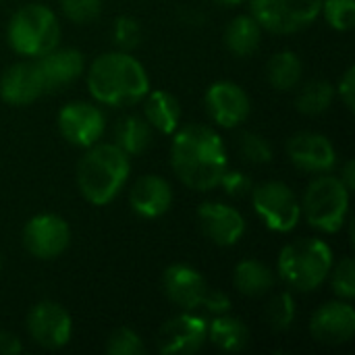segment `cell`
Here are the masks:
<instances>
[{
	"label": "cell",
	"mask_w": 355,
	"mask_h": 355,
	"mask_svg": "<svg viewBox=\"0 0 355 355\" xmlns=\"http://www.w3.org/2000/svg\"><path fill=\"white\" fill-rule=\"evenodd\" d=\"M152 125L137 114L125 116L116 123L114 127V144L127 154V156H137L148 150L152 144Z\"/></svg>",
	"instance_id": "cell-23"
},
{
	"label": "cell",
	"mask_w": 355,
	"mask_h": 355,
	"mask_svg": "<svg viewBox=\"0 0 355 355\" xmlns=\"http://www.w3.org/2000/svg\"><path fill=\"white\" fill-rule=\"evenodd\" d=\"M206 108L214 123L233 129L250 116V98L233 81H216L206 92Z\"/></svg>",
	"instance_id": "cell-13"
},
{
	"label": "cell",
	"mask_w": 355,
	"mask_h": 355,
	"mask_svg": "<svg viewBox=\"0 0 355 355\" xmlns=\"http://www.w3.org/2000/svg\"><path fill=\"white\" fill-rule=\"evenodd\" d=\"M260 35H262L260 23L250 15H239L229 23V27L225 31V44L233 54L250 56L258 50Z\"/></svg>",
	"instance_id": "cell-24"
},
{
	"label": "cell",
	"mask_w": 355,
	"mask_h": 355,
	"mask_svg": "<svg viewBox=\"0 0 355 355\" xmlns=\"http://www.w3.org/2000/svg\"><path fill=\"white\" fill-rule=\"evenodd\" d=\"M60 25L56 15L44 4L19 8L8 23V42L23 56H42L58 46Z\"/></svg>",
	"instance_id": "cell-5"
},
{
	"label": "cell",
	"mask_w": 355,
	"mask_h": 355,
	"mask_svg": "<svg viewBox=\"0 0 355 355\" xmlns=\"http://www.w3.org/2000/svg\"><path fill=\"white\" fill-rule=\"evenodd\" d=\"M327 23L337 31H349L355 23V0H322Z\"/></svg>",
	"instance_id": "cell-29"
},
{
	"label": "cell",
	"mask_w": 355,
	"mask_h": 355,
	"mask_svg": "<svg viewBox=\"0 0 355 355\" xmlns=\"http://www.w3.org/2000/svg\"><path fill=\"white\" fill-rule=\"evenodd\" d=\"M266 320L275 331H287L293 324V320H295V302H293L291 293L283 291V293H277L270 300V304L266 308Z\"/></svg>",
	"instance_id": "cell-28"
},
{
	"label": "cell",
	"mask_w": 355,
	"mask_h": 355,
	"mask_svg": "<svg viewBox=\"0 0 355 355\" xmlns=\"http://www.w3.org/2000/svg\"><path fill=\"white\" fill-rule=\"evenodd\" d=\"M250 6L260 27L272 33H295L318 19L322 0H250Z\"/></svg>",
	"instance_id": "cell-7"
},
{
	"label": "cell",
	"mask_w": 355,
	"mask_h": 355,
	"mask_svg": "<svg viewBox=\"0 0 355 355\" xmlns=\"http://www.w3.org/2000/svg\"><path fill=\"white\" fill-rule=\"evenodd\" d=\"M106 352L110 355H141L146 354V347L141 337L133 329L121 327L108 337Z\"/></svg>",
	"instance_id": "cell-30"
},
{
	"label": "cell",
	"mask_w": 355,
	"mask_h": 355,
	"mask_svg": "<svg viewBox=\"0 0 355 355\" xmlns=\"http://www.w3.org/2000/svg\"><path fill=\"white\" fill-rule=\"evenodd\" d=\"M129 171V156L116 144H94L77 166L79 191L94 206H104L123 189Z\"/></svg>",
	"instance_id": "cell-3"
},
{
	"label": "cell",
	"mask_w": 355,
	"mask_h": 355,
	"mask_svg": "<svg viewBox=\"0 0 355 355\" xmlns=\"http://www.w3.org/2000/svg\"><path fill=\"white\" fill-rule=\"evenodd\" d=\"M304 212L312 227L337 233L349 212V191L339 177L322 175L304 193Z\"/></svg>",
	"instance_id": "cell-6"
},
{
	"label": "cell",
	"mask_w": 355,
	"mask_h": 355,
	"mask_svg": "<svg viewBox=\"0 0 355 355\" xmlns=\"http://www.w3.org/2000/svg\"><path fill=\"white\" fill-rule=\"evenodd\" d=\"M112 40L114 44L125 52V50H133L139 46L141 42V27L133 17H119L114 21L112 27Z\"/></svg>",
	"instance_id": "cell-32"
},
{
	"label": "cell",
	"mask_w": 355,
	"mask_h": 355,
	"mask_svg": "<svg viewBox=\"0 0 355 355\" xmlns=\"http://www.w3.org/2000/svg\"><path fill=\"white\" fill-rule=\"evenodd\" d=\"M208 339L214 347L235 354V352H241L248 347L250 331L239 318L218 314V318L208 324Z\"/></svg>",
	"instance_id": "cell-22"
},
{
	"label": "cell",
	"mask_w": 355,
	"mask_h": 355,
	"mask_svg": "<svg viewBox=\"0 0 355 355\" xmlns=\"http://www.w3.org/2000/svg\"><path fill=\"white\" fill-rule=\"evenodd\" d=\"M214 2H218V4H223V6H237V4H241L243 0H214Z\"/></svg>",
	"instance_id": "cell-40"
},
{
	"label": "cell",
	"mask_w": 355,
	"mask_h": 355,
	"mask_svg": "<svg viewBox=\"0 0 355 355\" xmlns=\"http://www.w3.org/2000/svg\"><path fill=\"white\" fill-rule=\"evenodd\" d=\"M40 75L44 79L46 94L56 92L71 81H75L85 67L83 54L75 48H52L50 52L37 56L35 60Z\"/></svg>",
	"instance_id": "cell-19"
},
{
	"label": "cell",
	"mask_w": 355,
	"mask_h": 355,
	"mask_svg": "<svg viewBox=\"0 0 355 355\" xmlns=\"http://www.w3.org/2000/svg\"><path fill=\"white\" fill-rule=\"evenodd\" d=\"M220 185H223L225 191H227L229 196H233V198H243V196H248V193L254 189L252 179H250L248 175H243V173H239V171H229V168L223 173Z\"/></svg>",
	"instance_id": "cell-35"
},
{
	"label": "cell",
	"mask_w": 355,
	"mask_h": 355,
	"mask_svg": "<svg viewBox=\"0 0 355 355\" xmlns=\"http://www.w3.org/2000/svg\"><path fill=\"white\" fill-rule=\"evenodd\" d=\"M339 98L347 106V110H354L355 104V67H347L345 75L339 81Z\"/></svg>",
	"instance_id": "cell-37"
},
{
	"label": "cell",
	"mask_w": 355,
	"mask_h": 355,
	"mask_svg": "<svg viewBox=\"0 0 355 355\" xmlns=\"http://www.w3.org/2000/svg\"><path fill=\"white\" fill-rule=\"evenodd\" d=\"M333 268L331 248L316 237L297 239L283 248L279 256L281 279L297 291L318 289Z\"/></svg>",
	"instance_id": "cell-4"
},
{
	"label": "cell",
	"mask_w": 355,
	"mask_h": 355,
	"mask_svg": "<svg viewBox=\"0 0 355 355\" xmlns=\"http://www.w3.org/2000/svg\"><path fill=\"white\" fill-rule=\"evenodd\" d=\"M312 337L327 345L347 343L355 333V310L347 302H329L310 320Z\"/></svg>",
	"instance_id": "cell-16"
},
{
	"label": "cell",
	"mask_w": 355,
	"mask_h": 355,
	"mask_svg": "<svg viewBox=\"0 0 355 355\" xmlns=\"http://www.w3.org/2000/svg\"><path fill=\"white\" fill-rule=\"evenodd\" d=\"M23 352V343L15 333L0 331V354L2 355H19Z\"/></svg>",
	"instance_id": "cell-38"
},
{
	"label": "cell",
	"mask_w": 355,
	"mask_h": 355,
	"mask_svg": "<svg viewBox=\"0 0 355 355\" xmlns=\"http://www.w3.org/2000/svg\"><path fill=\"white\" fill-rule=\"evenodd\" d=\"M162 287H164L166 297L185 312L200 308L208 291L204 277L187 264L168 266L162 277Z\"/></svg>",
	"instance_id": "cell-17"
},
{
	"label": "cell",
	"mask_w": 355,
	"mask_h": 355,
	"mask_svg": "<svg viewBox=\"0 0 355 355\" xmlns=\"http://www.w3.org/2000/svg\"><path fill=\"white\" fill-rule=\"evenodd\" d=\"M46 94L35 62H17L0 77V98L10 106H25Z\"/></svg>",
	"instance_id": "cell-18"
},
{
	"label": "cell",
	"mask_w": 355,
	"mask_h": 355,
	"mask_svg": "<svg viewBox=\"0 0 355 355\" xmlns=\"http://www.w3.org/2000/svg\"><path fill=\"white\" fill-rule=\"evenodd\" d=\"M71 243V229L62 216L37 214L23 229L25 250L40 260L58 258Z\"/></svg>",
	"instance_id": "cell-9"
},
{
	"label": "cell",
	"mask_w": 355,
	"mask_h": 355,
	"mask_svg": "<svg viewBox=\"0 0 355 355\" xmlns=\"http://www.w3.org/2000/svg\"><path fill=\"white\" fill-rule=\"evenodd\" d=\"M106 127L104 114L100 108L87 102H71L58 112V131L60 135L79 148H89L98 144Z\"/></svg>",
	"instance_id": "cell-11"
},
{
	"label": "cell",
	"mask_w": 355,
	"mask_h": 355,
	"mask_svg": "<svg viewBox=\"0 0 355 355\" xmlns=\"http://www.w3.org/2000/svg\"><path fill=\"white\" fill-rule=\"evenodd\" d=\"M144 119L152 125V129L160 131L162 135H171L179 127L181 104H179V100L173 94H168L164 89H156V92H152L146 98Z\"/></svg>",
	"instance_id": "cell-21"
},
{
	"label": "cell",
	"mask_w": 355,
	"mask_h": 355,
	"mask_svg": "<svg viewBox=\"0 0 355 355\" xmlns=\"http://www.w3.org/2000/svg\"><path fill=\"white\" fill-rule=\"evenodd\" d=\"M60 6H62L64 15L75 23H89V21L98 19V15L102 10L100 0H60Z\"/></svg>",
	"instance_id": "cell-34"
},
{
	"label": "cell",
	"mask_w": 355,
	"mask_h": 355,
	"mask_svg": "<svg viewBox=\"0 0 355 355\" xmlns=\"http://www.w3.org/2000/svg\"><path fill=\"white\" fill-rule=\"evenodd\" d=\"M87 87L92 96L102 104L129 106L148 94L150 79L144 64L121 50L102 54L92 62L87 73Z\"/></svg>",
	"instance_id": "cell-2"
},
{
	"label": "cell",
	"mask_w": 355,
	"mask_h": 355,
	"mask_svg": "<svg viewBox=\"0 0 355 355\" xmlns=\"http://www.w3.org/2000/svg\"><path fill=\"white\" fill-rule=\"evenodd\" d=\"M333 100H335V87L324 79H314L302 87V92L297 94L295 106L304 114L318 116L331 108Z\"/></svg>",
	"instance_id": "cell-27"
},
{
	"label": "cell",
	"mask_w": 355,
	"mask_h": 355,
	"mask_svg": "<svg viewBox=\"0 0 355 355\" xmlns=\"http://www.w3.org/2000/svg\"><path fill=\"white\" fill-rule=\"evenodd\" d=\"M27 331L31 339L46 349H60L71 341V314L56 302H40L27 316Z\"/></svg>",
	"instance_id": "cell-10"
},
{
	"label": "cell",
	"mask_w": 355,
	"mask_h": 355,
	"mask_svg": "<svg viewBox=\"0 0 355 355\" xmlns=\"http://www.w3.org/2000/svg\"><path fill=\"white\" fill-rule=\"evenodd\" d=\"M208 339V324L193 314H181L166 320L158 331V352L164 355H191Z\"/></svg>",
	"instance_id": "cell-12"
},
{
	"label": "cell",
	"mask_w": 355,
	"mask_h": 355,
	"mask_svg": "<svg viewBox=\"0 0 355 355\" xmlns=\"http://www.w3.org/2000/svg\"><path fill=\"white\" fill-rule=\"evenodd\" d=\"M302 71H304V67H302L300 56L295 52H289V50H283V52L275 54L268 60V67H266L268 81L279 92L293 89L302 79Z\"/></svg>",
	"instance_id": "cell-26"
},
{
	"label": "cell",
	"mask_w": 355,
	"mask_h": 355,
	"mask_svg": "<svg viewBox=\"0 0 355 355\" xmlns=\"http://www.w3.org/2000/svg\"><path fill=\"white\" fill-rule=\"evenodd\" d=\"M202 306H204L208 312H212V314H227V312L231 310V300H229L225 293H220V291L208 289L206 295H204Z\"/></svg>",
	"instance_id": "cell-36"
},
{
	"label": "cell",
	"mask_w": 355,
	"mask_h": 355,
	"mask_svg": "<svg viewBox=\"0 0 355 355\" xmlns=\"http://www.w3.org/2000/svg\"><path fill=\"white\" fill-rule=\"evenodd\" d=\"M354 160H347V162H345V168H343V175L339 177V179L343 181V185L347 187L349 193L354 191Z\"/></svg>",
	"instance_id": "cell-39"
},
{
	"label": "cell",
	"mask_w": 355,
	"mask_h": 355,
	"mask_svg": "<svg viewBox=\"0 0 355 355\" xmlns=\"http://www.w3.org/2000/svg\"><path fill=\"white\" fill-rule=\"evenodd\" d=\"M233 283L239 293L248 297H258L275 287V275L266 264L258 260H243L235 268Z\"/></svg>",
	"instance_id": "cell-25"
},
{
	"label": "cell",
	"mask_w": 355,
	"mask_h": 355,
	"mask_svg": "<svg viewBox=\"0 0 355 355\" xmlns=\"http://www.w3.org/2000/svg\"><path fill=\"white\" fill-rule=\"evenodd\" d=\"M0 268H2V258H0Z\"/></svg>",
	"instance_id": "cell-41"
},
{
	"label": "cell",
	"mask_w": 355,
	"mask_h": 355,
	"mask_svg": "<svg viewBox=\"0 0 355 355\" xmlns=\"http://www.w3.org/2000/svg\"><path fill=\"white\" fill-rule=\"evenodd\" d=\"M171 164L181 183L196 191H210L220 185L227 171L225 144L212 127L187 125L173 139Z\"/></svg>",
	"instance_id": "cell-1"
},
{
	"label": "cell",
	"mask_w": 355,
	"mask_h": 355,
	"mask_svg": "<svg viewBox=\"0 0 355 355\" xmlns=\"http://www.w3.org/2000/svg\"><path fill=\"white\" fill-rule=\"evenodd\" d=\"M198 220L204 235L220 245L231 248L235 245L245 233V220L233 206H225L220 202H208L198 208Z\"/></svg>",
	"instance_id": "cell-15"
},
{
	"label": "cell",
	"mask_w": 355,
	"mask_h": 355,
	"mask_svg": "<svg viewBox=\"0 0 355 355\" xmlns=\"http://www.w3.org/2000/svg\"><path fill=\"white\" fill-rule=\"evenodd\" d=\"M239 154L243 156V160L248 162H254V164H266L272 160V148L270 144L258 135V133H243L239 137Z\"/></svg>",
	"instance_id": "cell-31"
},
{
	"label": "cell",
	"mask_w": 355,
	"mask_h": 355,
	"mask_svg": "<svg viewBox=\"0 0 355 355\" xmlns=\"http://www.w3.org/2000/svg\"><path fill=\"white\" fill-rule=\"evenodd\" d=\"M333 289L343 300L355 297V266L352 258H343L333 272Z\"/></svg>",
	"instance_id": "cell-33"
},
{
	"label": "cell",
	"mask_w": 355,
	"mask_h": 355,
	"mask_svg": "<svg viewBox=\"0 0 355 355\" xmlns=\"http://www.w3.org/2000/svg\"><path fill=\"white\" fill-rule=\"evenodd\" d=\"M291 162L306 173H329L337 164V152L329 137L312 131L295 133L287 144Z\"/></svg>",
	"instance_id": "cell-14"
},
{
	"label": "cell",
	"mask_w": 355,
	"mask_h": 355,
	"mask_svg": "<svg viewBox=\"0 0 355 355\" xmlns=\"http://www.w3.org/2000/svg\"><path fill=\"white\" fill-rule=\"evenodd\" d=\"M131 210L141 218H158L168 212L173 204L171 185L158 175H144L135 181L129 193Z\"/></svg>",
	"instance_id": "cell-20"
},
{
	"label": "cell",
	"mask_w": 355,
	"mask_h": 355,
	"mask_svg": "<svg viewBox=\"0 0 355 355\" xmlns=\"http://www.w3.org/2000/svg\"><path fill=\"white\" fill-rule=\"evenodd\" d=\"M252 198L258 216L270 231L289 233L300 223L302 204L289 185L281 181H266L252 189Z\"/></svg>",
	"instance_id": "cell-8"
}]
</instances>
